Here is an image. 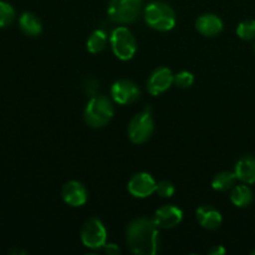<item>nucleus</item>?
I'll return each mask as SVG.
<instances>
[{"mask_svg": "<svg viewBox=\"0 0 255 255\" xmlns=\"http://www.w3.org/2000/svg\"><path fill=\"white\" fill-rule=\"evenodd\" d=\"M127 243L133 254L154 255L158 249V226L144 217L134 219L127 229Z\"/></svg>", "mask_w": 255, "mask_h": 255, "instance_id": "f257e3e1", "label": "nucleus"}, {"mask_svg": "<svg viewBox=\"0 0 255 255\" xmlns=\"http://www.w3.org/2000/svg\"><path fill=\"white\" fill-rule=\"evenodd\" d=\"M84 116L89 126L100 128L109 124L114 117V106L106 96L97 95L87 102Z\"/></svg>", "mask_w": 255, "mask_h": 255, "instance_id": "f03ea898", "label": "nucleus"}, {"mask_svg": "<svg viewBox=\"0 0 255 255\" xmlns=\"http://www.w3.org/2000/svg\"><path fill=\"white\" fill-rule=\"evenodd\" d=\"M144 19L152 29L158 31H168L176 25L173 9L163 1L149 2L144 9Z\"/></svg>", "mask_w": 255, "mask_h": 255, "instance_id": "7ed1b4c3", "label": "nucleus"}, {"mask_svg": "<svg viewBox=\"0 0 255 255\" xmlns=\"http://www.w3.org/2000/svg\"><path fill=\"white\" fill-rule=\"evenodd\" d=\"M142 0H111L109 4V17L116 24H129L139 14Z\"/></svg>", "mask_w": 255, "mask_h": 255, "instance_id": "20e7f679", "label": "nucleus"}, {"mask_svg": "<svg viewBox=\"0 0 255 255\" xmlns=\"http://www.w3.org/2000/svg\"><path fill=\"white\" fill-rule=\"evenodd\" d=\"M111 46L120 60H129L136 52L137 45L132 32L126 27H117L111 34Z\"/></svg>", "mask_w": 255, "mask_h": 255, "instance_id": "39448f33", "label": "nucleus"}, {"mask_svg": "<svg viewBox=\"0 0 255 255\" xmlns=\"http://www.w3.org/2000/svg\"><path fill=\"white\" fill-rule=\"evenodd\" d=\"M106 228L101 221L91 218L84 224L81 231V241L84 246L91 249H99L106 244Z\"/></svg>", "mask_w": 255, "mask_h": 255, "instance_id": "423d86ee", "label": "nucleus"}, {"mask_svg": "<svg viewBox=\"0 0 255 255\" xmlns=\"http://www.w3.org/2000/svg\"><path fill=\"white\" fill-rule=\"evenodd\" d=\"M153 132V120L148 112L136 115L128 125V137L133 143L141 144L151 137Z\"/></svg>", "mask_w": 255, "mask_h": 255, "instance_id": "0eeeda50", "label": "nucleus"}, {"mask_svg": "<svg viewBox=\"0 0 255 255\" xmlns=\"http://www.w3.org/2000/svg\"><path fill=\"white\" fill-rule=\"evenodd\" d=\"M111 96L117 104L128 105L139 97V90L129 80H119L111 87Z\"/></svg>", "mask_w": 255, "mask_h": 255, "instance_id": "6e6552de", "label": "nucleus"}, {"mask_svg": "<svg viewBox=\"0 0 255 255\" xmlns=\"http://www.w3.org/2000/svg\"><path fill=\"white\" fill-rule=\"evenodd\" d=\"M174 82V75L167 67H158L152 72L147 84V90L152 96H158L171 87Z\"/></svg>", "mask_w": 255, "mask_h": 255, "instance_id": "1a4fd4ad", "label": "nucleus"}, {"mask_svg": "<svg viewBox=\"0 0 255 255\" xmlns=\"http://www.w3.org/2000/svg\"><path fill=\"white\" fill-rule=\"evenodd\" d=\"M156 182L148 173H137L129 179L128 192L136 198H146L156 192Z\"/></svg>", "mask_w": 255, "mask_h": 255, "instance_id": "9d476101", "label": "nucleus"}, {"mask_svg": "<svg viewBox=\"0 0 255 255\" xmlns=\"http://www.w3.org/2000/svg\"><path fill=\"white\" fill-rule=\"evenodd\" d=\"M62 199L71 207H81L87 201V191L80 182L70 181L62 187Z\"/></svg>", "mask_w": 255, "mask_h": 255, "instance_id": "9b49d317", "label": "nucleus"}, {"mask_svg": "<svg viewBox=\"0 0 255 255\" xmlns=\"http://www.w3.org/2000/svg\"><path fill=\"white\" fill-rule=\"evenodd\" d=\"M183 218V213L179 208L174 206H163L157 209L154 213V223L159 228H173L178 226Z\"/></svg>", "mask_w": 255, "mask_h": 255, "instance_id": "f8f14e48", "label": "nucleus"}, {"mask_svg": "<svg viewBox=\"0 0 255 255\" xmlns=\"http://www.w3.org/2000/svg\"><path fill=\"white\" fill-rule=\"evenodd\" d=\"M197 219L203 228L216 231L222 224V214L212 206H202L197 209Z\"/></svg>", "mask_w": 255, "mask_h": 255, "instance_id": "ddd939ff", "label": "nucleus"}, {"mask_svg": "<svg viewBox=\"0 0 255 255\" xmlns=\"http://www.w3.org/2000/svg\"><path fill=\"white\" fill-rule=\"evenodd\" d=\"M196 27L204 36H216L223 30V22L217 15L206 14L198 17Z\"/></svg>", "mask_w": 255, "mask_h": 255, "instance_id": "4468645a", "label": "nucleus"}, {"mask_svg": "<svg viewBox=\"0 0 255 255\" xmlns=\"http://www.w3.org/2000/svg\"><path fill=\"white\" fill-rule=\"evenodd\" d=\"M236 174L239 181L247 184L255 183V157H242L236 164Z\"/></svg>", "mask_w": 255, "mask_h": 255, "instance_id": "2eb2a0df", "label": "nucleus"}, {"mask_svg": "<svg viewBox=\"0 0 255 255\" xmlns=\"http://www.w3.org/2000/svg\"><path fill=\"white\" fill-rule=\"evenodd\" d=\"M253 191H252L248 186H246V184L236 186L231 193L232 203L236 207H239V208H244V207L251 206V203L253 202Z\"/></svg>", "mask_w": 255, "mask_h": 255, "instance_id": "dca6fc26", "label": "nucleus"}, {"mask_svg": "<svg viewBox=\"0 0 255 255\" xmlns=\"http://www.w3.org/2000/svg\"><path fill=\"white\" fill-rule=\"evenodd\" d=\"M20 29L27 36H37L41 32V21L32 12H24L19 20Z\"/></svg>", "mask_w": 255, "mask_h": 255, "instance_id": "f3484780", "label": "nucleus"}, {"mask_svg": "<svg viewBox=\"0 0 255 255\" xmlns=\"http://www.w3.org/2000/svg\"><path fill=\"white\" fill-rule=\"evenodd\" d=\"M237 179H238V177H237L236 172H221V173H218L213 178V181H212V187H213L216 191L226 192L228 191V189L233 188Z\"/></svg>", "mask_w": 255, "mask_h": 255, "instance_id": "a211bd4d", "label": "nucleus"}, {"mask_svg": "<svg viewBox=\"0 0 255 255\" xmlns=\"http://www.w3.org/2000/svg\"><path fill=\"white\" fill-rule=\"evenodd\" d=\"M107 45V35L104 30H96L90 35L87 40V50L91 54H99L105 50Z\"/></svg>", "mask_w": 255, "mask_h": 255, "instance_id": "6ab92c4d", "label": "nucleus"}, {"mask_svg": "<svg viewBox=\"0 0 255 255\" xmlns=\"http://www.w3.org/2000/svg\"><path fill=\"white\" fill-rule=\"evenodd\" d=\"M237 34L243 40L255 39V20H244L237 27Z\"/></svg>", "mask_w": 255, "mask_h": 255, "instance_id": "aec40b11", "label": "nucleus"}, {"mask_svg": "<svg viewBox=\"0 0 255 255\" xmlns=\"http://www.w3.org/2000/svg\"><path fill=\"white\" fill-rule=\"evenodd\" d=\"M15 17V11L12 6L7 2L0 1V27H5L12 22Z\"/></svg>", "mask_w": 255, "mask_h": 255, "instance_id": "412c9836", "label": "nucleus"}, {"mask_svg": "<svg viewBox=\"0 0 255 255\" xmlns=\"http://www.w3.org/2000/svg\"><path fill=\"white\" fill-rule=\"evenodd\" d=\"M194 82V76L193 74L188 71H182L178 72L177 75H174V84L177 85L181 89H188L193 85Z\"/></svg>", "mask_w": 255, "mask_h": 255, "instance_id": "4be33fe9", "label": "nucleus"}, {"mask_svg": "<svg viewBox=\"0 0 255 255\" xmlns=\"http://www.w3.org/2000/svg\"><path fill=\"white\" fill-rule=\"evenodd\" d=\"M156 193L158 196L168 198L172 197L174 193V186L168 181H161L156 184Z\"/></svg>", "mask_w": 255, "mask_h": 255, "instance_id": "5701e85b", "label": "nucleus"}, {"mask_svg": "<svg viewBox=\"0 0 255 255\" xmlns=\"http://www.w3.org/2000/svg\"><path fill=\"white\" fill-rule=\"evenodd\" d=\"M105 253L109 255H116L120 253V249L116 244H105Z\"/></svg>", "mask_w": 255, "mask_h": 255, "instance_id": "b1692460", "label": "nucleus"}, {"mask_svg": "<svg viewBox=\"0 0 255 255\" xmlns=\"http://www.w3.org/2000/svg\"><path fill=\"white\" fill-rule=\"evenodd\" d=\"M208 254L209 255H223V254H226V249H224L222 246H216V247H213L212 249H209Z\"/></svg>", "mask_w": 255, "mask_h": 255, "instance_id": "393cba45", "label": "nucleus"}, {"mask_svg": "<svg viewBox=\"0 0 255 255\" xmlns=\"http://www.w3.org/2000/svg\"><path fill=\"white\" fill-rule=\"evenodd\" d=\"M252 254H253V255H255V249H254V251H253V252H252Z\"/></svg>", "mask_w": 255, "mask_h": 255, "instance_id": "a878e982", "label": "nucleus"}, {"mask_svg": "<svg viewBox=\"0 0 255 255\" xmlns=\"http://www.w3.org/2000/svg\"><path fill=\"white\" fill-rule=\"evenodd\" d=\"M254 50H255V45H254Z\"/></svg>", "mask_w": 255, "mask_h": 255, "instance_id": "bb28decb", "label": "nucleus"}]
</instances>
